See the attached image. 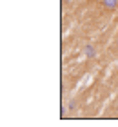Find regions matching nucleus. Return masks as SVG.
<instances>
[{
  "instance_id": "nucleus-1",
  "label": "nucleus",
  "mask_w": 118,
  "mask_h": 127,
  "mask_svg": "<svg viewBox=\"0 0 118 127\" xmlns=\"http://www.w3.org/2000/svg\"><path fill=\"white\" fill-rule=\"evenodd\" d=\"M104 4H105V7H115L116 0H104Z\"/></svg>"
},
{
  "instance_id": "nucleus-2",
  "label": "nucleus",
  "mask_w": 118,
  "mask_h": 127,
  "mask_svg": "<svg viewBox=\"0 0 118 127\" xmlns=\"http://www.w3.org/2000/svg\"><path fill=\"white\" fill-rule=\"evenodd\" d=\"M85 55H87V56H94V49L91 47V45H87V49H85Z\"/></svg>"
}]
</instances>
